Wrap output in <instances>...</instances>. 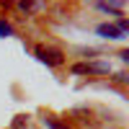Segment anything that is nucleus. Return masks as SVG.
<instances>
[{
	"label": "nucleus",
	"mask_w": 129,
	"mask_h": 129,
	"mask_svg": "<svg viewBox=\"0 0 129 129\" xmlns=\"http://www.w3.org/2000/svg\"><path fill=\"white\" fill-rule=\"evenodd\" d=\"M85 72H93V75H109V72H111V64H109V62H85Z\"/></svg>",
	"instance_id": "nucleus-3"
},
{
	"label": "nucleus",
	"mask_w": 129,
	"mask_h": 129,
	"mask_svg": "<svg viewBox=\"0 0 129 129\" xmlns=\"http://www.w3.org/2000/svg\"><path fill=\"white\" fill-rule=\"evenodd\" d=\"M10 34H13L10 23H8V21H0V39H5V36H10Z\"/></svg>",
	"instance_id": "nucleus-6"
},
{
	"label": "nucleus",
	"mask_w": 129,
	"mask_h": 129,
	"mask_svg": "<svg viewBox=\"0 0 129 129\" xmlns=\"http://www.w3.org/2000/svg\"><path fill=\"white\" fill-rule=\"evenodd\" d=\"M36 59L39 62H44L47 67H57V64H62L64 62V54L59 49H52V47H36Z\"/></svg>",
	"instance_id": "nucleus-1"
},
{
	"label": "nucleus",
	"mask_w": 129,
	"mask_h": 129,
	"mask_svg": "<svg viewBox=\"0 0 129 129\" xmlns=\"http://www.w3.org/2000/svg\"><path fill=\"white\" fill-rule=\"evenodd\" d=\"M44 124H47L49 129H70L67 124H62L59 119H52V116H47V119H44Z\"/></svg>",
	"instance_id": "nucleus-5"
},
{
	"label": "nucleus",
	"mask_w": 129,
	"mask_h": 129,
	"mask_svg": "<svg viewBox=\"0 0 129 129\" xmlns=\"http://www.w3.org/2000/svg\"><path fill=\"white\" fill-rule=\"evenodd\" d=\"M114 80H116V83H126L129 78H126V72H116V75H114Z\"/></svg>",
	"instance_id": "nucleus-8"
},
{
	"label": "nucleus",
	"mask_w": 129,
	"mask_h": 129,
	"mask_svg": "<svg viewBox=\"0 0 129 129\" xmlns=\"http://www.w3.org/2000/svg\"><path fill=\"white\" fill-rule=\"evenodd\" d=\"M95 34H98L101 39H124L126 36L124 31L116 28V23H101L98 28H95Z\"/></svg>",
	"instance_id": "nucleus-2"
},
{
	"label": "nucleus",
	"mask_w": 129,
	"mask_h": 129,
	"mask_svg": "<svg viewBox=\"0 0 129 129\" xmlns=\"http://www.w3.org/2000/svg\"><path fill=\"white\" fill-rule=\"evenodd\" d=\"M95 8H98V10H106V13H116V16H121L124 3H98Z\"/></svg>",
	"instance_id": "nucleus-4"
},
{
	"label": "nucleus",
	"mask_w": 129,
	"mask_h": 129,
	"mask_svg": "<svg viewBox=\"0 0 129 129\" xmlns=\"http://www.w3.org/2000/svg\"><path fill=\"white\" fill-rule=\"evenodd\" d=\"M13 126H16V129H26V116H16Z\"/></svg>",
	"instance_id": "nucleus-7"
}]
</instances>
